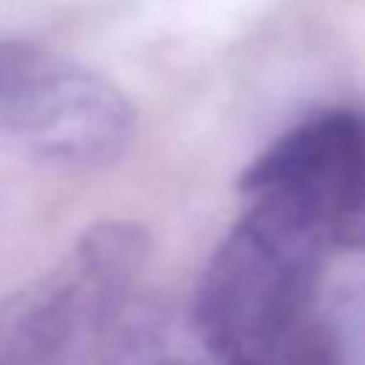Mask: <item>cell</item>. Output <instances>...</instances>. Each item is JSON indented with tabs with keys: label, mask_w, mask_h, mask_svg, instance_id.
I'll list each match as a JSON object with an SVG mask.
<instances>
[{
	"label": "cell",
	"mask_w": 365,
	"mask_h": 365,
	"mask_svg": "<svg viewBox=\"0 0 365 365\" xmlns=\"http://www.w3.org/2000/svg\"><path fill=\"white\" fill-rule=\"evenodd\" d=\"M325 254L294 220L245 205L194 294V328L211 362L257 365L311 322Z\"/></svg>",
	"instance_id": "6da1fadb"
},
{
	"label": "cell",
	"mask_w": 365,
	"mask_h": 365,
	"mask_svg": "<svg viewBox=\"0 0 365 365\" xmlns=\"http://www.w3.org/2000/svg\"><path fill=\"white\" fill-rule=\"evenodd\" d=\"M137 128L103 74L31 40L0 37V148L63 171L114 165Z\"/></svg>",
	"instance_id": "7a4b0ae2"
},
{
	"label": "cell",
	"mask_w": 365,
	"mask_h": 365,
	"mask_svg": "<svg viewBox=\"0 0 365 365\" xmlns=\"http://www.w3.org/2000/svg\"><path fill=\"white\" fill-rule=\"evenodd\" d=\"M240 194L302 225L325 251H365V111L331 106L302 117L251 160Z\"/></svg>",
	"instance_id": "3957f363"
},
{
	"label": "cell",
	"mask_w": 365,
	"mask_h": 365,
	"mask_svg": "<svg viewBox=\"0 0 365 365\" xmlns=\"http://www.w3.org/2000/svg\"><path fill=\"white\" fill-rule=\"evenodd\" d=\"M145 257L140 225H91L54 271L0 299V365H48L80 331L97 334L128 299Z\"/></svg>",
	"instance_id": "277c9868"
},
{
	"label": "cell",
	"mask_w": 365,
	"mask_h": 365,
	"mask_svg": "<svg viewBox=\"0 0 365 365\" xmlns=\"http://www.w3.org/2000/svg\"><path fill=\"white\" fill-rule=\"evenodd\" d=\"M257 365H345V359L325 328L305 322L294 336H288Z\"/></svg>",
	"instance_id": "5b68a950"
}]
</instances>
